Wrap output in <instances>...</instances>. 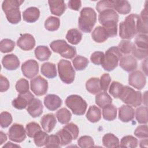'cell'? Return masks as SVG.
<instances>
[{
	"instance_id": "cell-1",
	"label": "cell",
	"mask_w": 148,
	"mask_h": 148,
	"mask_svg": "<svg viewBox=\"0 0 148 148\" xmlns=\"http://www.w3.org/2000/svg\"><path fill=\"white\" fill-rule=\"evenodd\" d=\"M119 18V14L113 9L104 10L98 16V21L107 31L109 38L117 35Z\"/></svg>"
},
{
	"instance_id": "cell-2",
	"label": "cell",
	"mask_w": 148,
	"mask_h": 148,
	"mask_svg": "<svg viewBox=\"0 0 148 148\" xmlns=\"http://www.w3.org/2000/svg\"><path fill=\"white\" fill-rule=\"evenodd\" d=\"M24 2L20 0H5L3 1L2 8L5 12L8 21L13 24H16L21 21V13L19 6Z\"/></svg>"
},
{
	"instance_id": "cell-3",
	"label": "cell",
	"mask_w": 148,
	"mask_h": 148,
	"mask_svg": "<svg viewBox=\"0 0 148 148\" xmlns=\"http://www.w3.org/2000/svg\"><path fill=\"white\" fill-rule=\"evenodd\" d=\"M138 17L136 14H131L120 23L119 35L121 38L131 39L136 35L138 33L136 23Z\"/></svg>"
},
{
	"instance_id": "cell-4",
	"label": "cell",
	"mask_w": 148,
	"mask_h": 148,
	"mask_svg": "<svg viewBox=\"0 0 148 148\" xmlns=\"http://www.w3.org/2000/svg\"><path fill=\"white\" fill-rule=\"evenodd\" d=\"M79 17V28L83 32H90L97 21V14L91 8H84L82 9Z\"/></svg>"
},
{
	"instance_id": "cell-5",
	"label": "cell",
	"mask_w": 148,
	"mask_h": 148,
	"mask_svg": "<svg viewBox=\"0 0 148 148\" xmlns=\"http://www.w3.org/2000/svg\"><path fill=\"white\" fill-rule=\"evenodd\" d=\"M122 57V53L117 46H113L108 49L104 55L102 66L104 70L111 71L118 65L119 61Z\"/></svg>"
},
{
	"instance_id": "cell-6",
	"label": "cell",
	"mask_w": 148,
	"mask_h": 148,
	"mask_svg": "<svg viewBox=\"0 0 148 148\" xmlns=\"http://www.w3.org/2000/svg\"><path fill=\"white\" fill-rule=\"evenodd\" d=\"M119 99L125 103L134 107L140 106L142 102L141 92L135 91L127 86H124Z\"/></svg>"
},
{
	"instance_id": "cell-7",
	"label": "cell",
	"mask_w": 148,
	"mask_h": 148,
	"mask_svg": "<svg viewBox=\"0 0 148 148\" xmlns=\"http://www.w3.org/2000/svg\"><path fill=\"white\" fill-rule=\"evenodd\" d=\"M50 46L54 52L65 58L72 59L76 54V48L68 45L64 40H54L50 44Z\"/></svg>"
},
{
	"instance_id": "cell-8",
	"label": "cell",
	"mask_w": 148,
	"mask_h": 148,
	"mask_svg": "<svg viewBox=\"0 0 148 148\" xmlns=\"http://www.w3.org/2000/svg\"><path fill=\"white\" fill-rule=\"evenodd\" d=\"M65 104L74 114L77 116L83 115L87 107L86 101L78 95H71L68 96L65 100Z\"/></svg>"
},
{
	"instance_id": "cell-9",
	"label": "cell",
	"mask_w": 148,
	"mask_h": 148,
	"mask_svg": "<svg viewBox=\"0 0 148 148\" xmlns=\"http://www.w3.org/2000/svg\"><path fill=\"white\" fill-rule=\"evenodd\" d=\"M59 77L62 82L66 84L72 83L75 77V71L70 61L61 60L58 63Z\"/></svg>"
},
{
	"instance_id": "cell-10",
	"label": "cell",
	"mask_w": 148,
	"mask_h": 148,
	"mask_svg": "<svg viewBox=\"0 0 148 148\" xmlns=\"http://www.w3.org/2000/svg\"><path fill=\"white\" fill-rule=\"evenodd\" d=\"M31 89L37 96L45 95L48 89L47 81L40 76H38L32 79L30 82Z\"/></svg>"
},
{
	"instance_id": "cell-11",
	"label": "cell",
	"mask_w": 148,
	"mask_h": 148,
	"mask_svg": "<svg viewBox=\"0 0 148 148\" xmlns=\"http://www.w3.org/2000/svg\"><path fill=\"white\" fill-rule=\"evenodd\" d=\"M26 131L23 125L14 123L8 131V136L10 140L17 142H22L26 138Z\"/></svg>"
},
{
	"instance_id": "cell-12",
	"label": "cell",
	"mask_w": 148,
	"mask_h": 148,
	"mask_svg": "<svg viewBox=\"0 0 148 148\" xmlns=\"http://www.w3.org/2000/svg\"><path fill=\"white\" fill-rule=\"evenodd\" d=\"M146 83V76L140 71H135L128 76L129 84L138 90H142L145 86Z\"/></svg>"
},
{
	"instance_id": "cell-13",
	"label": "cell",
	"mask_w": 148,
	"mask_h": 148,
	"mask_svg": "<svg viewBox=\"0 0 148 148\" xmlns=\"http://www.w3.org/2000/svg\"><path fill=\"white\" fill-rule=\"evenodd\" d=\"M21 71L24 76L32 79L38 73V63L34 60H29L22 64Z\"/></svg>"
},
{
	"instance_id": "cell-14",
	"label": "cell",
	"mask_w": 148,
	"mask_h": 148,
	"mask_svg": "<svg viewBox=\"0 0 148 148\" xmlns=\"http://www.w3.org/2000/svg\"><path fill=\"white\" fill-rule=\"evenodd\" d=\"M34 95L29 91L25 93L18 94L17 98L12 101V105L17 109H23L26 108L29 102L34 98Z\"/></svg>"
},
{
	"instance_id": "cell-15",
	"label": "cell",
	"mask_w": 148,
	"mask_h": 148,
	"mask_svg": "<svg viewBox=\"0 0 148 148\" xmlns=\"http://www.w3.org/2000/svg\"><path fill=\"white\" fill-rule=\"evenodd\" d=\"M17 45L23 50H31L35 45V40L32 35L29 34H24L17 40Z\"/></svg>"
},
{
	"instance_id": "cell-16",
	"label": "cell",
	"mask_w": 148,
	"mask_h": 148,
	"mask_svg": "<svg viewBox=\"0 0 148 148\" xmlns=\"http://www.w3.org/2000/svg\"><path fill=\"white\" fill-rule=\"evenodd\" d=\"M120 67L127 72L135 71L138 66V62L136 58L131 55L124 56L120 60Z\"/></svg>"
},
{
	"instance_id": "cell-17",
	"label": "cell",
	"mask_w": 148,
	"mask_h": 148,
	"mask_svg": "<svg viewBox=\"0 0 148 148\" xmlns=\"http://www.w3.org/2000/svg\"><path fill=\"white\" fill-rule=\"evenodd\" d=\"M135 111L133 108L128 105H123L119 109V118L125 123L132 121L134 119Z\"/></svg>"
},
{
	"instance_id": "cell-18",
	"label": "cell",
	"mask_w": 148,
	"mask_h": 148,
	"mask_svg": "<svg viewBox=\"0 0 148 148\" xmlns=\"http://www.w3.org/2000/svg\"><path fill=\"white\" fill-rule=\"evenodd\" d=\"M43 106L40 100L34 98L28 104L27 112L32 117H39L43 112Z\"/></svg>"
},
{
	"instance_id": "cell-19",
	"label": "cell",
	"mask_w": 148,
	"mask_h": 148,
	"mask_svg": "<svg viewBox=\"0 0 148 148\" xmlns=\"http://www.w3.org/2000/svg\"><path fill=\"white\" fill-rule=\"evenodd\" d=\"M2 64L6 69L13 71L19 67L20 61L16 56L13 54H7L3 57Z\"/></svg>"
},
{
	"instance_id": "cell-20",
	"label": "cell",
	"mask_w": 148,
	"mask_h": 148,
	"mask_svg": "<svg viewBox=\"0 0 148 148\" xmlns=\"http://www.w3.org/2000/svg\"><path fill=\"white\" fill-rule=\"evenodd\" d=\"M62 99L55 94H48L44 98V104L50 110L54 111L59 108L62 105Z\"/></svg>"
},
{
	"instance_id": "cell-21",
	"label": "cell",
	"mask_w": 148,
	"mask_h": 148,
	"mask_svg": "<svg viewBox=\"0 0 148 148\" xmlns=\"http://www.w3.org/2000/svg\"><path fill=\"white\" fill-rule=\"evenodd\" d=\"M147 9L145 6L137 20L136 28L138 33L146 35L147 34Z\"/></svg>"
},
{
	"instance_id": "cell-22",
	"label": "cell",
	"mask_w": 148,
	"mask_h": 148,
	"mask_svg": "<svg viewBox=\"0 0 148 148\" xmlns=\"http://www.w3.org/2000/svg\"><path fill=\"white\" fill-rule=\"evenodd\" d=\"M56 123L57 120L56 117L53 113H49L44 115L40 120L42 127L46 132H51L56 126Z\"/></svg>"
},
{
	"instance_id": "cell-23",
	"label": "cell",
	"mask_w": 148,
	"mask_h": 148,
	"mask_svg": "<svg viewBox=\"0 0 148 148\" xmlns=\"http://www.w3.org/2000/svg\"><path fill=\"white\" fill-rule=\"evenodd\" d=\"M51 13L56 16H60L66 10V5L62 0L48 1Z\"/></svg>"
},
{
	"instance_id": "cell-24",
	"label": "cell",
	"mask_w": 148,
	"mask_h": 148,
	"mask_svg": "<svg viewBox=\"0 0 148 148\" xmlns=\"http://www.w3.org/2000/svg\"><path fill=\"white\" fill-rule=\"evenodd\" d=\"M40 16V11L36 7H29L23 13V20L27 23H34L37 21Z\"/></svg>"
},
{
	"instance_id": "cell-25",
	"label": "cell",
	"mask_w": 148,
	"mask_h": 148,
	"mask_svg": "<svg viewBox=\"0 0 148 148\" xmlns=\"http://www.w3.org/2000/svg\"><path fill=\"white\" fill-rule=\"evenodd\" d=\"M92 39L97 43L104 42L109 37L106 29L102 26L97 27L91 33Z\"/></svg>"
},
{
	"instance_id": "cell-26",
	"label": "cell",
	"mask_w": 148,
	"mask_h": 148,
	"mask_svg": "<svg viewBox=\"0 0 148 148\" xmlns=\"http://www.w3.org/2000/svg\"><path fill=\"white\" fill-rule=\"evenodd\" d=\"M41 73L45 77L53 79L57 76L56 65L53 63L47 62L41 66Z\"/></svg>"
},
{
	"instance_id": "cell-27",
	"label": "cell",
	"mask_w": 148,
	"mask_h": 148,
	"mask_svg": "<svg viewBox=\"0 0 148 148\" xmlns=\"http://www.w3.org/2000/svg\"><path fill=\"white\" fill-rule=\"evenodd\" d=\"M113 9L121 14H127L131 12V7L127 1H114Z\"/></svg>"
},
{
	"instance_id": "cell-28",
	"label": "cell",
	"mask_w": 148,
	"mask_h": 148,
	"mask_svg": "<svg viewBox=\"0 0 148 148\" xmlns=\"http://www.w3.org/2000/svg\"><path fill=\"white\" fill-rule=\"evenodd\" d=\"M51 54V51L49 47L46 46H38L35 50L36 58L41 61L48 60Z\"/></svg>"
},
{
	"instance_id": "cell-29",
	"label": "cell",
	"mask_w": 148,
	"mask_h": 148,
	"mask_svg": "<svg viewBox=\"0 0 148 148\" xmlns=\"http://www.w3.org/2000/svg\"><path fill=\"white\" fill-rule=\"evenodd\" d=\"M86 87L90 93L92 94H98L101 90L99 79L97 77L90 78L87 81L86 83Z\"/></svg>"
},
{
	"instance_id": "cell-30",
	"label": "cell",
	"mask_w": 148,
	"mask_h": 148,
	"mask_svg": "<svg viewBox=\"0 0 148 148\" xmlns=\"http://www.w3.org/2000/svg\"><path fill=\"white\" fill-rule=\"evenodd\" d=\"M102 143L106 147H119V139L113 134L108 133L103 136Z\"/></svg>"
},
{
	"instance_id": "cell-31",
	"label": "cell",
	"mask_w": 148,
	"mask_h": 148,
	"mask_svg": "<svg viewBox=\"0 0 148 148\" xmlns=\"http://www.w3.org/2000/svg\"><path fill=\"white\" fill-rule=\"evenodd\" d=\"M103 118L108 121L114 120L117 116V108L112 103L109 104L102 108Z\"/></svg>"
},
{
	"instance_id": "cell-32",
	"label": "cell",
	"mask_w": 148,
	"mask_h": 148,
	"mask_svg": "<svg viewBox=\"0 0 148 148\" xmlns=\"http://www.w3.org/2000/svg\"><path fill=\"white\" fill-rule=\"evenodd\" d=\"M66 39L70 43L76 45L81 41L82 34L77 29H71L68 31L66 35Z\"/></svg>"
},
{
	"instance_id": "cell-33",
	"label": "cell",
	"mask_w": 148,
	"mask_h": 148,
	"mask_svg": "<svg viewBox=\"0 0 148 148\" xmlns=\"http://www.w3.org/2000/svg\"><path fill=\"white\" fill-rule=\"evenodd\" d=\"M86 118L91 123L98 122L101 118V110L95 105L90 106L86 114Z\"/></svg>"
},
{
	"instance_id": "cell-34",
	"label": "cell",
	"mask_w": 148,
	"mask_h": 148,
	"mask_svg": "<svg viewBox=\"0 0 148 148\" xmlns=\"http://www.w3.org/2000/svg\"><path fill=\"white\" fill-rule=\"evenodd\" d=\"M112 98L105 91L99 92L95 97L96 104L101 108L112 103Z\"/></svg>"
},
{
	"instance_id": "cell-35",
	"label": "cell",
	"mask_w": 148,
	"mask_h": 148,
	"mask_svg": "<svg viewBox=\"0 0 148 148\" xmlns=\"http://www.w3.org/2000/svg\"><path fill=\"white\" fill-rule=\"evenodd\" d=\"M56 135H58L60 141V145L65 146L71 143L73 140V136L72 134L65 128L63 127L62 129L58 131Z\"/></svg>"
},
{
	"instance_id": "cell-36",
	"label": "cell",
	"mask_w": 148,
	"mask_h": 148,
	"mask_svg": "<svg viewBox=\"0 0 148 148\" xmlns=\"http://www.w3.org/2000/svg\"><path fill=\"white\" fill-rule=\"evenodd\" d=\"M56 116L60 123L66 124L69 122L72 114L67 109L65 108H62L56 112Z\"/></svg>"
},
{
	"instance_id": "cell-37",
	"label": "cell",
	"mask_w": 148,
	"mask_h": 148,
	"mask_svg": "<svg viewBox=\"0 0 148 148\" xmlns=\"http://www.w3.org/2000/svg\"><path fill=\"white\" fill-rule=\"evenodd\" d=\"M60 25V21L58 17L54 16L49 17L45 22V28L50 31L57 30Z\"/></svg>"
},
{
	"instance_id": "cell-38",
	"label": "cell",
	"mask_w": 148,
	"mask_h": 148,
	"mask_svg": "<svg viewBox=\"0 0 148 148\" xmlns=\"http://www.w3.org/2000/svg\"><path fill=\"white\" fill-rule=\"evenodd\" d=\"M138 143V141L136 138L132 135H127L122 138L119 147L135 148L137 147Z\"/></svg>"
},
{
	"instance_id": "cell-39",
	"label": "cell",
	"mask_w": 148,
	"mask_h": 148,
	"mask_svg": "<svg viewBox=\"0 0 148 148\" xmlns=\"http://www.w3.org/2000/svg\"><path fill=\"white\" fill-rule=\"evenodd\" d=\"M136 119L140 124H147L148 121L147 106H139L136 109Z\"/></svg>"
},
{
	"instance_id": "cell-40",
	"label": "cell",
	"mask_w": 148,
	"mask_h": 148,
	"mask_svg": "<svg viewBox=\"0 0 148 148\" xmlns=\"http://www.w3.org/2000/svg\"><path fill=\"white\" fill-rule=\"evenodd\" d=\"M72 62L76 70L82 71L87 67L89 62L87 58L81 56H77L73 59Z\"/></svg>"
},
{
	"instance_id": "cell-41",
	"label": "cell",
	"mask_w": 148,
	"mask_h": 148,
	"mask_svg": "<svg viewBox=\"0 0 148 148\" xmlns=\"http://www.w3.org/2000/svg\"><path fill=\"white\" fill-rule=\"evenodd\" d=\"M124 86H123L120 82L113 81L110 86L109 92L114 98H119L123 90Z\"/></svg>"
},
{
	"instance_id": "cell-42",
	"label": "cell",
	"mask_w": 148,
	"mask_h": 148,
	"mask_svg": "<svg viewBox=\"0 0 148 148\" xmlns=\"http://www.w3.org/2000/svg\"><path fill=\"white\" fill-rule=\"evenodd\" d=\"M41 131L40 125L35 122H31L26 125L25 131L28 136L34 138L36 134Z\"/></svg>"
},
{
	"instance_id": "cell-43",
	"label": "cell",
	"mask_w": 148,
	"mask_h": 148,
	"mask_svg": "<svg viewBox=\"0 0 148 148\" xmlns=\"http://www.w3.org/2000/svg\"><path fill=\"white\" fill-rule=\"evenodd\" d=\"M15 47V43L9 39H3L0 42V50L3 53L13 51Z\"/></svg>"
},
{
	"instance_id": "cell-44",
	"label": "cell",
	"mask_w": 148,
	"mask_h": 148,
	"mask_svg": "<svg viewBox=\"0 0 148 148\" xmlns=\"http://www.w3.org/2000/svg\"><path fill=\"white\" fill-rule=\"evenodd\" d=\"M114 6V1L112 0H103L99 1L96 5V9L97 11L100 13L101 12L113 9Z\"/></svg>"
},
{
	"instance_id": "cell-45",
	"label": "cell",
	"mask_w": 148,
	"mask_h": 148,
	"mask_svg": "<svg viewBox=\"0 0 148 148\" xmlns=\"http://www.w3.org/2000/svg\"><path fill=\"white\" fill-rule=\"evenodd\" d=\"M49 135L46 132L43 131H39L34 137V140L35 145L38 147L45 146L48 139Z\"/></svg>"
},
{
	"instance_id": "cell-46",
	"label": "cell",
	"mask_w": 148,
	"mask_h": 148,
	"mask_svg": "<svg viewBox=\"0 0 148 148\" xmlns=\"http://www.w3.org/2000/svg\"><path fill=\"white\" fill-rule=\"evenodd\" d=\"M131 53L132 54L133 57L139 60H142L145 58H147L148 55L147 49H143L137 47L134 45V43H133V45L132 47Z\"/></svg>"
},
{
	"instance_id": "cell-47",
	"label": "cell",
	"mask_w": 148,
	"mask_h": 148,
	"mask_svg": "<svg viewBox=\"0 0 148 148\" xmlns=\"http://www.w3.org/2000/svg\"><path fill=\"white\" fill-rule=\"evenodd\" d=\"M77 144L79 147L82 148L91 147L94 146L93 139L90 136H82L77 140Z\"/></svg>"
},
{
	"instance_id": "cell-48",
	"label": "cell",
	"mask_w": 148,
	"mask_h": 148,
	"mask_svg": "<svg viewBox=\"0 0 148 148\" xmlns=\"http://www.w3.org/2000/svg\"><path fill=\"white\" fill-rule=\"evenodd\" d=\"M134 45L139 48L147 49V35L146 34H139L135 39Z\"/></svg>"
},
{
	"instance_id": "cell-49",
	"label": "cell",
	"mask_w": 148,
	"mask_h": 148,
	"mask_svg": "<svg viewBox=\"0 0 148 148\" xmlns=\"http://www.w3.org/2000/svg\"><path fill=\"white\" fill-rule=\"evenodd\" d=\"M15 87L17 91L20 94H23L29 91V83L28 81L25 79L18 80Z\"/></svg>"
},
{
	"instance_id": "cell-50",
	"label": "cell",
	"mask_w": 148,
	"mask_h": 148,
	"mask_svg": "<svg viewBox=\"0 0 148 148\" xmlns=\"http://www.w3.org/2000/svg\"><path fill=\"white\" fill-rule=\"evenodd\" d=\"M12 122V116L8 112H2L0 114V124L2 128H6Z\"/></svg>"
},
{
	"instance_id": "cell-51",
	"label": "cell",
	"mask_w": 148,
	"mask_h": 148,
	"mask_svg": "<svg viewBox=\"0 0 148 148\" xmlns=\"http://www.w3.org/2000/svg\"><path fill=\"white\" fill-rule=\"evenodd\" d=\"M132 45L133 43L131 41L128 40H123L119 43L118 47L121 53L128 54L131 53Z\"/></svg>"
},
{
	"instance_id": "cell-52",
	"label": "cell",
	"mask_w": 148,
	"mask_h": 148,
	"mask_svg": "<svg viewBox=\"0 0 148 148\" xmlns=\"http://www.w3.org/2000/svg\"><path fill=\"white\" fill-rule=\"evenodd\" d=\"M111 82V77L109 73L103 74L100 78V87L101 90L103 91H106L109 88V84Z\"/></svg>"
},
{
	"instance_id": "cell-53",
	"label": "cell",
	"mask_w": 148,
	"mask_h": 148,
	"mask_svg": "<svg viewBox=\"0 0 148 148\" xmlns=\"http://www.w3.org/2000/svg\"><path fill=\"white\" fill-rule=\"evenodd\" d=\"M45 146L47 147H59L60 146V141L58 135H49Z\"/></svg>"
},
{
	"instance_id": "cell-54",
	"label": "cell",
	"mask_w": 148,
	"mask_h": 148,
	"mask_svg": "<svg viewBox=\"0 0 148 148\" xmlns=\"http://www.w3.org/2000/svg\"><path fill=\"white\" fill-rule=\"evenodd\" d=\"M147 125H142L137 127L134 131V135L139 138H147L148 132H147Z\"/></svg>"
},
{
	"instance_id": "cell-55",
	"label": "cell",
	"mask_w": 148,
	"mask_h": 148,
	"mask_svg": "<svg viewBox=\"0 0 148 148\" xmlns=\"http://www.w3.org/2000/svg\"><path fill=\"white\" fill-rule=\"evenodd\" d=\"M104 55V53L102 51H95L91 54L90 60L95 65H101L103 61Z\"/></svg>"
},
{
	"instance_id": "cell-56",
	"label": "cell",
	"mask_w": 148,
	"mask_h": 148,
	"mask_svg": "<svg viewBox=\"0 0 148 148\" xmlns=\"http://www.w3.org/2000/svg\"><path fill=\"white\" fill-rule=\"evenodd\" d=\"M64 128L66 129L72 134L73 136V139L75 140L76 139H77L79 135V130L78 127L75 124L73 123H68L66 125H65Z\"/></svg>"
},
{
	"instance_id": "cell-57",
	"label": "cell",
	"mask_w": 148,
	"mask_h": 148,
	"mask_svg": "<svg viewBox=\"0 0 148 148\" xmlns=\"http://www.w3.org/2000/svg\"><path fill=\"white\" fill-rule=\"evenodd\" d=\"M0 91L1 92L7 91L10 86L9 82L8 79L2 75L0 76Z\"/></svg>"
},
{
	"instance_id": "cell-58",
	"label": "cell",
	"mask_w": 148,
	"mask_h": 148,
	"mask_svg": "<svg viewBox=\"0 0 148 148\" xmlns=\"http://www.w3.org/2000/svg\"><path fill=\"white\" fill-rule=\"evenodd\" d=\"M68 5L72 10L78 11L82 6V2L79 0H71L68 1Z\"/></svg>"
},
{
	"instance_id": "cell-59",
	"label": "cell",
	"mask_w": 148,
	"mask_h": 148,
	"mask_svg": "<svg viewBox=\"0 0 148 148\" xmlns=\"http://www.w3.org/2000/svg\"><path fill=\"white\" fill-rule=\"evenodd\" d=\"M142 68L146 75H147V58H146L142 64Z\"/></svg>"
},
{
	"instance_id": "cell-60",
	"label": "cell",
	"mask_w": 148,
	"mask_h": 148,
	"mask_svg": "<svg viewBox=\"0 0 148 148\" xmlns=\"http://www.w3.org/2000/svg\"><path fill=\"white\" fill-rule=\"evenodd\" d=\"M7 140V136L2 131L0 132V145H2Z\"/></svg>"
},
{
	"instance_id": "cell-61",
	"label": "cell",
	"mask_w": 148,
	"mask_h": 148,
	"mask_svg": "<svg viewBox=\"0 0 148 148\" xmlns=\"http://www.w3.org/2000/svg\"><path fill=\"white\" fill-rule=\"evenodd\" d=\"M20 147V146L18 145H14L13 143H12V142H8L6 145H5L3 146V148H5V147Z\"/></svg>"
},
{
	"instance_id": "cell-62",
	"label": "cell",
	"mask_w": 148,
	"mask_h": 148,
	"mask_svg": "<svg viewBox=\"0 0 148 148\" xmlns=\"http://www.w3.org/2000/svg\"><path fill=\"white\" fill-rule=\"evenodd\" d=\"M147 143H148V141H147V139L145 138V139H143L142 140H141L140 142V147H147Z\"/></svg>"
}]
</instances>
